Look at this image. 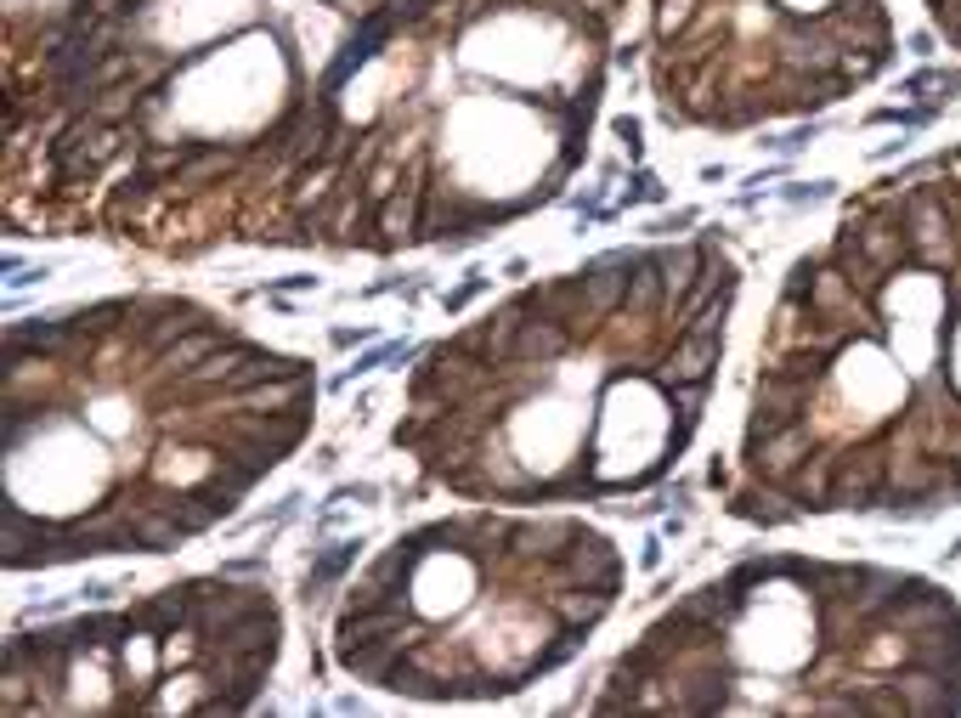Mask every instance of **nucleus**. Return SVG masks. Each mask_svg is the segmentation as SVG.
Wrapping results in <instances>:
<instances>
[{"mask_svg":"<svg viewBox=\"0 0 961 718\" xmlns=\"http://www.w3.org/2000/svg\"><path fill=\"white\" fill-rule=\"evenodd\" d=\"M408 221H413V199H390V204L379 210V233L402 238V233H408Z\"/></svg>","mask_w":961,"mask_h":718,"instance_id":"7ed1b4c3","label":"nucleus"},{"mask_svg":"<svg viewBox=\"0 0 961 718\" xmlns=\"http://www.w3.org/2000/svg\"><path fill=\"white\" fill-rule=\"evenodd\" d=\"M351 561H356V543H335V549H328L323 561H317V572L306 577V595H317L323 582H335V577H340V572H345Z\"/></svg>","mask_w":961,"mask_h":718,"instance_id":"f03ea898","label":"nucleus"},{"mask_svg":"<svg viewBox=\"0 0 961 718\" xmlns=\"http://www.w3.org/2000/svg\"><path fill=\"white\" fill-rule=\"evenodd\" d=\"M718 345H724V329H713V322H695V329H684L668 351V379H713L718 368Z\"/></svg>","mask_w":961,"mask_h":718,"instance_id":"f257e3e1","label":"nucleus"},{"mask_svg":"<svg viewBox=\"0 0 961 718\" xmlns=\"http://www.w3.org/2000/svg\"><path fill=\"white\" fill-rule=\"evenodd\" d=\"M356 340H368V329H335V345H356Z\"/></svg>","mask_w":961,"mask_h":718,"instance_id":"423d86ee","label":"nucleus"},{"mask_svg":"<svg viewBox=\"0 0 961 718\" xmlns=\"http://www.w3.org/2000/svg\"><path fill=\"white\" fill-rule=\"evenodd\" d=\"M481 289H487V278H470V283H464V289H458V295H447V311H458V306H470V301L481 295Z\"/></svg>","mask_w":961,"mask_h":718,"instance_id":"39448f33","label":"nucleus"},{"mask_svg":"<svg viewBox=\"0 0 961 718\" xmlns=\"http://www.w3.org/2000/svg\"><path fill=\"white\" fill-rule=\"evenodd\" d=\"M690 7H695V0H661V7H656V35H673V28H684Z\"/></svg>","mask_w":961,"mask_h":718,"instance_id":"20e7f679","label":"nucleus"}]
</instances>
